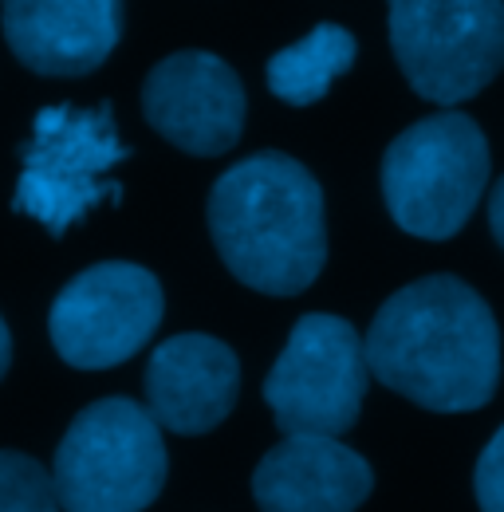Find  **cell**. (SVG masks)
<instances>
[{"label":"cell","mask_w":504,"mask_h":512,"mask_svg":"<svg viewBox=\"0 0 504 512\" xmlns=\"http://www.w3.org/2000/svg\"><path fill=\"white\" fill-rule=\"evenodd\" d=\"M390 44L410 87L453 107L501 75L504 0H390Z\"/></svg>","instance_id":"8992f818"},{"label":"cell","mask_w":504,"mask_h":512,"mask_svg":"<svg viewBox=\"0 0 504 512\" xmlns=\"http://www.w3.org/2000/svg\"><path fill=\"white\" fill-rule=\"evenodd\" d=\"M8 359H12V339H8L4 320H0V379H4V371H8Z\"/></svg>","instance_id":"e0dca14e"},{"label":"cell","mask_w":504,"mask_h":512,"mask_svg":"<svg viewBox=\"0 0 504 512\" xmlns=\"http://www.w3.org/2000/svg\"><path fill=\"white\" fill-rule=\"evenodd\" d=\"M0 512H60L52 473L28 453L0 449Z\"/></svg>","instance_id":"5bb4252c"},{"label":"cell","mask_w":504,"mask_h":512,"mask_svg":"<svg viewBox=\"0 0 504 512\" xmlns=\"http://www.w3.org/2000/svg\"><path fill=\"white\" fill-rule=\"evenodd\" d=\"M237 355L213 335H174L146 367V410L162 430L209 434L237 406Z\"/></svg>","instance_id":"8fae6325"},{"label":"cell","mask_w":504,"mask_h":512,"mask_svg":"<svg viewBox=\"0 0 504 512\" xmlns=\"http://www.w3.org/2000/svg\"><path fill=\"white\" fill-rule=\"evenodd\" d=\"M146 123L193 158L237 146L245 127V87L237 71L209 52H178L154 67L142 87Z\"/></svg>","instance_id":"9c48e42d"},{"label":"cell","mask_w":504,"mask_h":512,"mask_svg":"<svg viewBox=\"0 0 504 512\" xmlns=\"http://www.w3.org/2000/svg\"><path fill=\"white\" fill-rule=\"evenodd\" d=\"M489 221H493V237L501 241V249H504V178H501V186L493 190V197H489Z\"/></svg>","instance_id":"2e32d148"},{"label":"cell","mask_w":504,"mask_h":512,"mask_svg":"<svg viewBox=\"0 0 504 512\" xmlns=\"http://www.w3.org/2000/svg\"><path fill=\"white\" fill-rule=\"evenodd\" d=\"M371 489L375 473L355 449L315 434H284L252 473L260 512H355Z\"/></svg>","instance_id":"7c38bea8"},{"label":"cell","mask_w":504,"mask_h":512,"mask_svg":"<svg viewBox=\"0 0 504 512\" xmlns=\"http://www.w3.org/2000/svg\"><path fill=\"white\" fill-rule=\"evenodd\" d=\"M489 186V142L461 111H441L402 130L382 158L390 217L426 241L453 237Z\"/></svg>","instance_id":"277c9868"},{"label":"cell","mask_w":504,"mask_h":512,"mask_svg":"<svg viewBox=\"0 0 504 512\" xmlns=\"http://www.w3.org/2000/svg\"><path fill=\"white\" fill-rule=\"evenodd\" d=\"M52 485L63 512H142L166 485V442L154 414L130 398H103L67 426Z\"/></svg>","instance_id":"3957f363"},{"label":"cell","mask_w":504,"mask_h":512,"mask_svg":"<svg viewBox=\"0 0 504 512\" xmlns=\"http://www.w3.org/2000/svg\"><path fill=\"white\" fill-rule=\"evenodd\" d=\"M355 64V36L339 24H315L312 32L268 60V87L292 107H308Z\"/></svg>","instance_id":"4fadbf2b"},{"label":"cell","mask_w":504,"mask_h":512,"mask_svg":"<svg viewBox=\"0 0 504 512\" xmlns=\"http://www.w3.org/2000/svg\"><path fill=\"white\" fill-rule=\"evenodd\" d=\"M477 501L481 512H504V426L477 461Z\"/></svg>","instance_id":"9a60e30c"},{"label":"cell","mask_w":504,"mask_h":512,"mask_svg":"<svg viewBox=\"0 0 504 512\" xmlns=\"http://www.w3.org/2000/svg\"><path fill=\"white\" fill-rule=\"evenodd\" d=\"M209 233L241 284L268 296H296L327 260L319 182L288 154H252L217 178Z\"/></svg>","instance_id":"7a4b0ae2"},{"label":"cell","mask_w":504,"mask_h":512,"mask_svg":"<svg viewBox=\"0 0 504 512\" xmlns=\"http://www.w3.org/2000/svg\"><path fill=\"white\" fill-rule=\"evenodd\" d=\"M162 323L158 280L126 260H107L79 272L52 304V343L63 363L107 371L138 355Z\"/></svg>","instance_id":"ba28073f"},{"label":"cell","mask_w":504,"mask_h":512,"mask_svg":"<svg viewBox=\"0 0 504 512\" xmlns=\"http://www.w3.org/2000/svg\"><path fill=\"white\" fill-rule=\"evenodd\" d=\"M363 351L378 383L438 414L481 410L501 379L497 320L457 276H426L394 292Z\"/></svg>","instance_id":"6da1fadb"},{"label":"cell","mask_w":504,"mask_h":512,"mask_svg":"<svg viewBox=\"0 0 504 512\" xmlns=\"http://www.w3.org/2000/svg\"><path fill=\"white\" fill-rule=\"evenodd\" d=\"M126 154L130 150L119 142L111 107H44L24 146V170L12 209L44 225L52 237H63L91 209L123 197L111 182V170Z\"/></svg>","instance_id":"5b68a950"},{"label":"cell","mask_w":504,"mask_h":512,"mask_svg":"<svg viewBox=\"0 0 504 512\" xmlns=\"http://www.w3.org/2000/svg\"><path fill=\"white\" fill-rule=\"evenodd\" d=\"M16 60L40 75H87L123 32V0H0Z\"/></svg>","instance_id":"30bf717a"},{"label":"cell","mask_w":504,"mask_h":512,"mask_svg":"<svg viewBox=\"0 0 504 512\" xmlns=\"http://www.w3.org/2000/svg\"><path fill=\"white\" fill-rule=\"evenodd\" d=\"M367 351L359 331L339 316L312 312L292 327L264 379V402L280 434L339 438L359 422L367 398Z\"/></svg>","instance_id":"52a82bcc"}]
</instances>
